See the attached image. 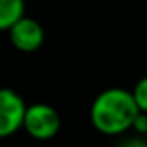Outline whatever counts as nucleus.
I'll list each match as a JSON object with an SVG mask.
<instances>
[{"mask_svg": "<svg viewBox=\"0 0 147 147\" xmlns=\"http://www.w3.org/2000/svg\"><path fill=\"white\" fill-rule=\"evenodd\" d=\"M23 130L35 140H50L61 130V116L50 104H30L24 113Z\"/></svg>", "mask_w": 147, "mask_h": 147, "instance_id": "f03ea898", "label": "nucleus"}, {"mask_svg": "<svg viewBox=\"0 0 147 147\" xmlns=\"http://www.w3.org/2000/svg\"><path fill=\"white\" fill-rule=\"evenodd\" d=\"M138 113L130 90L111 87L94 99L90 106V123L99 133L118 137L131 130Z\"/></svg>", "mask_w": 147, "mask_h": 147, "instance_id": "f257e3e1", "label": "nucleus"}, {"mask_svg": "<svg viewBox=\"0 0 147 147\" xmlns=\"http://www.w3.org/2000/svg\"><path fill=\"white\" fill-rule=\"evenodd\" d=\"M130 92H131V97H133V100H135L137 109H138L140 113H145V114H147V76L140 78V80L135 83L133 90H130Z\"/></svg>", "mask_w": 147, "mask_h": 147, "instance_id": "423d86ee", "label": "nucleus"}, {"mask_svg": "<svg viewBox=\"0 0 147 147\" xmlns=\"http://www.w3.org/2000/svg\"><path fill=\"white\" fill-rule=\"evenodd\" d=\"M131 130L138 135V137H145L147 135V114L145 113H138L137 118L133 119Z\"/></svg>", "mask_w": 147, "mask_h": 147, "instance_id": "0eeeda50", "label": "nucleus"}, {"mask_svg": "<svg viewBox=\"0 0 147 147\" xmlns=\"http://www.w3.org/2000/svg\"><path fill=\"white\" fill-rule=\"evenodd\" d=\"M24 99L12 88H0V138L14 135L23 128L26 113Z\"/></svg>", "mask_w": 147, "mask_h": 147, "instance_id": "7ed1b4c3", "label": "nucleus"}, {"mask_svg": "<svg viewBox=\"0 0 147 147\" xmlns=\"http://www.w3.org/2000/svg\"><path fill=\"white\" fill-rule=\"evenodd\" d=\"M7 33H9L11 43L19 52H24V54L36 52L45 42V30H43V26L36 19L28 18V16H23Z\"/></svg>", "mask_w": 147, "mask_h": 147, "instance_id": "20e7f679", "label": "nucleus"}, {"mask_svg": "<svg viewBox=\"0 0 147 147\" xmlns=\"http://www.w3.org/2000/svg\"><path fill=\"white\" fill-rule=\"evenodd\" d=\"M24 0H0V31H9L24 16Z\"/></svg>", "mask_w": 147, "mask_h": 147, "instance_id": "39448f33", "label": "nucleus"}, {"mask_svg": "<svg viewBox=\"0 0 147 147\" xmlns=\"http://www.w3.org/2000/svg\"><path fill=\"white\" fill-rule=\"evenodd\" d=\"M118 147H147V140L144 137L135 135V137H130V138L123 140Z\"/></svg>", "mask_w": 147, "mask_h": 147, "instance_id": "6e6552de", "label": "nucleus"}]
</instances>
